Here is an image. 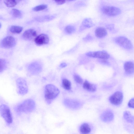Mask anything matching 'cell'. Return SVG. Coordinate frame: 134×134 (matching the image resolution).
Wrapping results in <instances>:
<instances>
[{"instance_id":"6da1fadb","label":"cell","mask_w":134,"mask_h":134,"mask_svg":"<svg viewBox=\"0 0 134 134\" xmlns=\"http://www.w3.org/2000/svg\"><path fill=\"white\" fill-rule=\"evenodd\" d=\"M60 91L54 85L52 84L46 85L44 91V97L47 103L50 104L58 95Z\"/></svg>"},{"instance_id":"7a4b0ae2","label":"cell","mask_w":134,"mask_h":134,"mask_svg":"<svg viewBox=\"0 0 134 134\" xmlns=\"http://www.w3.org/2000/svg\"><path fill=\"white\" fill-rule=\"evenodd\" d=\"M35 107V102L31 99L25 100L16 107V111L18 113H29L32 112Z\"/></svg>"},{"instance_id":"3957f363","label":"cell","mask_w":134,"mask_h":134,"mask_svg":"<svg viewBox=\"0 0 134 134\" xmlns=\"http://www.w3.org/2000/svg\"><path fill=\"white\" fill-rule=\"evenodd\" d=\"M96 130V126L93 124L87 121L81 124L78 129L80 134H94Z\"/></svg>"},{"instance_id":"277c9868","label":"cell","mask_w":134,"mask_h":134,"mask_svg":"<svg viewBox=\"0 0 134 134\" xmlns=\"http://www.w3.org/2000/svg\"><path fill=\"white\" fill-rule=\"evenodd\" d=\"M115 116L113 111L110 109H107L103 111L100 114V120L104 123L110 124L114 120Z\"/></svg>"},{"instance_id":"5b68a950","label":"cell","mask_w":134,"mask_h":134,"mask_svg":"<svg viewBox=\"0 0 134 134\" xmlns=\"http://www.w3.org/2000/svg\"><path fill=\"white\" fill-rule=\"evenodd\" d=\"M0 114L8 124L12 123V117L10 109L7 105L4 104L0 105Z\"/></svg>"},{"instance_id":"8992f818","label":"cell","mask_w":134,"mask_h":134,"mask_svg":"<svg viewBox=\"0 0 134 134\" xmlns=\"http://www.w3.org/2000/svg\"><path fill=\"white\" fill-rule=\"evenodd\" d=\"M114 41L117 44L125 49L130 50L133 48V46L131 42L125 37H117L114 38Z\"/></svg>"},{"instance_id":"52a82bcc","label":"cell","mask_w":134,"mask_h":134,"mask_svg":"<svg viewBox=\"0 0 134 134\" xmlns=\"http://www.w3.org/2000/svg\"><path fill=\"white\" fill-rule=\"evenodd\" d=\"M101 11L104 14L110 16L118 15L121 13V10L119 8L113 6H104L102 7Z\"/></svg>"},{"instance_id":"ba28073f","label":"cell","mask_w":134,"mask_h":134,"mask_svg":"<svg viewBox=\"0 0 134 134\" xmlns=\"http://www.w3.org/2000/svg\"><path fill=\"white\" fill-rule=\"evenodd\" d=\"M18 89V93L20 94L24 95L27 93L28 91L27 86L26 80L23 78H19L16 81Z\"/></svg>"},{"instance_id":"9c48e42d","label":"cell","mask_w":134,"mask_h":134,"mask_svg":"<svg viewBox=\"0 0 134 134\" xmlns=\"http://www.w3.org/2000/svg\"><path fill=\"white\" fill-rule=\"evenodd\" d=\"M86 54L90 57L103 59H108L110 57L109 54L104 51L89 52L87 53Z\"/></svg>"},{"instance_id":"30bf717a","label":"cell","mask_w":134,"mask_h":134,"mask_svg":"<svg viewBox=\"0 0 134 134\" xmlns=\"http://www.w3.org/2000/svg\"><path fill=\"white\" fill-rule=\"evenodd\" d=\"M123 99V95L121 92L117 91L115 92L109 98L110 102L112 104L118 106L122 103Z\"/></svg>"},{"instance_id":"8fae6325","label":"cell","mask_w":134,"mask_h":134,"mask_svg":"<svg viewBox=\"0 0 134 134\" xmlns=\"http://www.w3.org/2000/svg\"><path fill=\"white\" fill-rule=\"evenodd\" d=\"M16 44V41L14 38L11 36H7L2 41L1 44L2 47L9 48L14 46Z\"/></svg>"},{"instance_id":"7c38bea8","label":"cell","mask_w":134,"mask_h":134,"mask_svg":"<svg viewBox=\"0 0 134 134\" xmlns=\"http://www.w3.org/2000/svg\"><path fill=\"white\" fill-rule=\"evenodd\" d=\"M42 69L41 64L37 62H35L30 64L28 67L29 72L32 75L37 74L40 72Z\"/></svg>"},{"instance_id":"4fadbf2b","label":"cell","mask_w":134,"mask_h":134,"mask_svg":"<svg viewBox=\"0 0 134 134\" xmlns=\"http://www.w3.org/2000/svg\"><path fill=\"white\" fill-rule=\"evenodd\" d=\"M34 41L37 45L40 46L48 43L49 38L47 35L42 34L37 36L35 39Z\"/></svg>"},{"instance_id":"5bb4252c","label":"cell","mask_w":134,"mask_h":134,"mask_svg":"<svg viewBox=\"0 0 134 134\" xmlns=\"http://www.w3.org/2000/svg\"><path fill=\"white\" fill-rule=\"evenodd\" d=\"M64 104L66 107L72 109L76 110L80 107V105L78 102L69 99H64Z\"/></svg>"},{"instance_id":"9a60e30c","label":"cell","mask_w":134,"mask_h":134,"mask_svg":"<svg viewBox=\"0 0 134 134\" xmlns=\"http://www.w3.org/2000/svg\"><path fill=\"white\" fill-rule=\"evenodd\" d=\"M36 31L34 29H30L26 30L23 33L22 37L23 38L26 40H31L37 36Z\"/></svg>"},{"instance_id":"2e32d148","label":"cell","mask_w":134,"mask_h":134,"mask_svg":"<svg viewBox=\"0 0 134 134\" xmlns=\"http://www.w3.org/2000/svg\"><path fill=\"white\" fill-rule=\"evenodd\" d=\"M124 120L127 123L133 126L134 124V116L129 111H125L122 114Z\"/></svg>"},{"instance_id":"e0dca14e","label":"cell","mask_w":134,"mask_h":134,"mask_svg":"<svg viewBox=\"0 0 134 134\" xmlns=\"http://www.w3.org/2000/svg\"><path fill=\"white\" fill-rule=\"evenodd\" d=\"M94 25L92 21L90 18H86L82 22L80 27L79 31H82L86 29L92 27Z\"/></svg>"},{"instance_id":"ac0fdd59","label":"cell","mask_w":134,"mask_h":134,"mask_svg":"<svg viewBox=\"0 0 134 134\" xmlns=\"http://www.w3.org/2000/svg\"><path fill=\"white\" fill-rule=\"evenodd\" d=\"M95 33V36L97 37L101 38L106 36L107 35V32L105 28L99 27L96 29Z\"/></svg>"},{"instance_id":"d6986e66","label":"cell","mask_w":134,"mask_h":134,"mask_svg":"<svg viewBox=\"0 0 134 134\" xmlns=\"http://www.w3.org/2000/svg\"><path fill=\"white\" fill-rule=\"evenodd\" d=\"M83 87L85 90L91 92H94L97 89L96 85L90 83L86 80L83 83Z\"/></svg>"},{"instance_id":"ffe728a7","label":"cell","mask_w":134,"mask_h":134,"mask_svg":"<svg viewBox=\"0 0 134 134\" xmlns=\"http://www.w3.org/2000/svg\"><path fill=\"white\" fill-rule=\"evenodd\" d=\"M124 68L125 71L128 74H132L134 72V64L132 62H126L124 64Z\"/></svg>"},{"instance_id":"44dd1931","label":"cell","mask_w":134,"mask_h":134,"mask_svg":"<svg viewBox=\"0 0 134 134\" xmlns=\"http://www.w3.org/2000/svg\"><path fill=\"white\" fill-rule=\"evenodd\" d=\"M55 17L54 15H45L36 18V20L38 22H43L52 20Z\"/></svg>"},{"instance_id":"7402d4cb","label":"cell","mask_w":134,"mask_h":134,"mask_svg":"<svg viewBox=\"0 0 134 134\" xmlns=\"http://www.w3.org/2000/svg\"><path fill=\"white\" fill-rule=\"evenodd\" d=\"M23 30V28L20 26L13 25L12 26L10 29V31L14 34H19Z\"/></svg>"},{"instance_id":"603a6c76","label":"cell","mask_w":134,"mask_h":134,"mask_svg":"<svg viewBox=\"0 0 134 134\" xmlns=\"http://www.w3.org/2000/svg\"><path fill=\"white\" fill-rule=\"evenodd\" d=\"M62 85L63 87L67 90H70L71 88V82L68 79H64L62 80Z\"/></svg>"},{"instance_id":"cb8c5ba5","label":"cell","mask_w":134,"mask_h":134,"mask_svg":"<svg viewBox=\"0 0 134 134\" xmlns=\"http://www.w3.org/2000/svg\"><path fill=\"white\" fill-rule=\"evenodd\" d=\"M4 3L7 7H12L15 6L17 4V2L15 0H5Z\"/></svg>"},{"instance_id":"d4e9b609","label":"cell","mask_w":134,"mask_h":134,"mask_svg":"<svg viewBox=\"0 0 134 134\" xmlns=\"http://www.w3.org/2000/svg\"><path fill=\"white\" fill-rule=\"evenodd\" d=\"M75 31V27L71 25L67 26L65 28V31L68 34H71L74 33Z\"/></svg>"},{"instance_id":"484cf974","label":"cell","mask_w":134,"mask_h":134,"mask_svg":"<svg viewBox=\"0 0 134 134\" xmlns=\"http://www.w3.org/2000/svg\"><path fill=\"white\" fill-rule=\"evenodd\" d=\"M47 7V6L46 4L40 5L34 7L33 10L36 12L40 11L46 9Z\"/></svg>"},{"instance_id":"4316f807","label":"cell","mask_w":134,"mask_h":134,"mask_svg":"<svg viewBox=\"0 0 134 134\" xmlns=\"http://www.w3.org/2000/svg\"><path fill=\"white\" fill-rule=\"evenodd\" d=\"M7 64L4 59H0V73L3 72L6 68Z\"/></svg>"},{"instance_id":"83f0119b","label":"cell","mask_w":134,"mask_h":134,"mask_svg":"<svg viewBox=\"0 0 134 134\" xmlns=\"http://www.w3.org/2000/svg\"><path fill=\"white\" fill-rule=\"evenodd\" d=\"M12 11L13 15L14 17L19 18L21 16V13L19 10L16 9H13Z\"/></svg>"},{"instance_id":"f1b7e54d","label":"cell","mask_w":134,"mask_h":134,"mask_svg":"<svg viewBox=\"0 0 134 134\" xmlns=\"http://www.w3.org/2000/svg\"><path fill=\"white\" fill-rule=\"evenodd\" d=\"M74 78L75 81L78 83L81 84L83 82L82 79L78 75L75 74L74 76Z\"/></svg>"},{"instance_id":"f546056e","label":"cell","mask_w":134,"mask_h":134,"mask_svg":"<svg viewBox=\"0 0 134 134\" xmlns=\"http://www.w3.org/2000/svg\"><path fill=\"white\" fill-rule=\"evenodd\" d=\"M134 99L133 98L129 101L128 105V107L131 108L133 109L134 108Z\"/></svg>"},{"instance_id":"4dcf8cb0","label":"cell","mask_w":134,"mask_h":134,"mask_svg":"<svg viewBox=\"0 0 134 134\" xmlns=\"http://www.w3.org/2000/svg\"><path fill=\"white\" fill-rule=\"evenodd\" d=\"M93 39L92 37L90 34H88L83 39L85 41H88L91 40Z\"/></svg>"},{"instance_id":"1f68e13d","label":"cell","mask_w":134,"mask_h":134,"mask_svg":"<svg viewBox=\"0 0 134 134\" xmlns=\"http://www.w3.org/2000/svg\"><path fill=\"white\" fill-rule=\"evenodd\" d=\"M106 27L108 30H113L114 28V25L113 24H108L107 25Z\"/></svg>"},{"instance_id":"d6a6232c","label":"cell","mask_w":134,"mask_h":134,"mask_svg":"<svg viewBox=\"0 0 134 134\" xmlns=\"http://www.w3.org/2000/svg\"><path fill=\"white\" fill-rule=\"evenodd\" d=\"M55 1L57 4L59 5L64 4L65 2V1L64 0H56Z\"/></svg>"},{"instance_id":"836d02e7","label":"cell","mask_w":134,"mask_h":134,"mask_svg":"<svg viewBox=\"0 0 134 134\" xmlns=\"http://www.w3.org/2000/svg\"><path fill=\"white\" fill-rule=\"evenodd\" d=\"M67 66V64L65 63H62L59 65L60 68H65Z\"/></svg>"},{"instance_id":"e575fe53","label":"cell","mask_w":134,"mask_h":134,"mask_svg":"<svg viewBox=\"0 0 134 134\" xmlns=\"http://www.w3.org/2000/svg\"><path fill=\"white\" fill-rule=\"evenodd\" d=\"M1 24H0V28H1Z\"/></svg>"}]
</instances>
